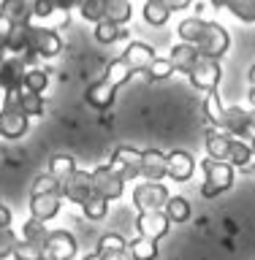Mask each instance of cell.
Listing matches in <instances>:
<instances>
[{
  "label": "cell",
  "instance_id": "cell-1",
  "mask_svg": "<svg viewBox=\"0 0 255 260\" xmlns=\"http://www.w3.org/2000/svg\"><path fill=\"white\" fill-rule=\"evenodd\" d=\"M201 168H204V184H201V195H204V198H215V195L231 190L234 174H236V168L231 166V162L207 157L201 162Z\"/></svg>",
  "mask_w": 255,
  "mask_h": 260
},
{
  "label": "cell",
  "instance_id": "cell-2",
  "mask_svg": "<svg viewBox=\"0 0 255 260\" xmlns=\"http://www.w3.org/2000/svg\"><path fill=\"white\" fill-rule=\"evenodd\" d=\"M16 95H3V109H0V138H8V141H19L30 130V119L19 111Z\"/></svg>",
  "mask_w": 255,
  "mask_h": 260
},
{
  "label": "cell",
  "instance_id": "cell-3",
  "mask_svg": "<svg viewBox=\"0 0 255 260\" xmlns=\"http://www.w3.org/2000/svg\"><path fill=\"white\" fill-rule=\"evenodd\" d=\"M171 198V192L166 190L163 182H141L133 190V203L138 209V214H147V211H163L166 203Z\"/></svg>",
  "mask_w": 255,
  "mask_h": 260
},
{
  "label": "cell",
  "instance_id": "cell-4",
  "mask_svg": "<svg viewBox=\"0 0 255 260\" xmlns=\"http://www.w3.org/2000/svg\"><path fill=\"white\" fill-rule=\"evenodd\" d=\"M228 46H231V36H228V30L217 22H207V30H204L201 41L195 44L199 54L209 57V60H220V57L228 52Z\"/></svg>",
  "mask_w": 255,
  "mask_h": 260
},
{
  "label": "cell",
  "instance_id": "cell-5",
  "mask_svg": "<svg viewBox=\"0 0 255 260\" xmlns=\"http://www.w3.org/2000/svg\"><path fill=\"white\" fill-rule=\"evenodd\" d=\"M90 176H93V192L106 198L109 203L120 201L122 195H125V182L109 168V162H106V166H98L95 171H90Z\"/></svg>",
  "mask_w": 255,
  "mask_h": 260
},
{
  "label": "cell",
  "instance_id": "cell-6",
  "mask_svg": "<svg viewBox=\"0 0 255 260\" xmlns=\"http://www.w3.org/2000/svg\"><path fill=\"white\" fill-rule=\"evenodd\" d=\"M109 168L117 174L122 182H133V179L141 176V152L133 149V146H120L114 149Z\"/></svg>",
  "mask_w": 255,
  "mask_h": 260
},
{
  "label": "cell",
  "instance_id": "cell-7",
  "mask_svg": "<svg viewBox=\"0 0 255 260\" xmlns=\"http://www.w3.org/2000/svg\"><path fill=\"white\" fill-rule=\"evenodd\" d=\"M30 52L36 57H57L63 52L60 32L49 30V27H44V24H33V30H30Z\"/></svg>",
  "mask_w": 255,
  "mask_h": 260
},
{
  "label": "cell",
  "instance_id": "cell-8",
  "mask_svg": "<svg viewBox=\"0 0 255 260\" xmlns=\"http://www.w3.org/2000/svg\"><path fill=\"white\" fill-rule=\"evenodd\" d=\"M76 255V239L71 231H49L44 241V260H73Z\"/></svg>",
  "mask_w": 255,
  "mask_h": 260
},
{
  "label": "cell",
  "instance_id": "cell-9",
  "mask_svg": "<svg viewBox=\"0 0 255 260\" xmlns=\"http://www.w3.org/2000/svg\"><path fill=\"white\" fill-rule=\"evenodd\" d=\"M193 81L195 89H201L204 95L212 92V89H217L220 79H223V65H220V60H209V57H201L199 62H195L193 73L187 76Z\"/></svg>",
  "mask_w": 255,
  "mask_h": 260
},
{
  "label": "cell",
  "instance_id": "cell-10",
  "mask_svg": "<svg viewBox=\"0 0 255 260\" xmlns=\"http://www.w3.org/2000/svg\"><path fill=\"white\" fill-rule=\"evenodd\" d=\"M60 195H63V201H71L76 206H81L93 195V176H90V171L76 168L65 182H60Z\"/></svg>",
  "mask_w": 255,
  "mask_h": 260
},
{
  "label": "cell",
  "instance_id": "cell-11",
  "mask_svg": "<svg viewBox=\"0 0 255 260\" xmlns=\"http://www.w3.org/2000/svg\"><path fill=\"white\" fill-rule=\"evenodd\" d=\"M223 130L231 138H252L255 122H252V109H242V106H228L225 109V122Z\"/></svg>",
  "mask_w": 255,
  "mask_h": 260
},
{
  "label": "cell",
  "instance_id": "cell-12",
  "mask_svg": "<svg viewBox=\"0 0 255 260\" xmlns=\"http://www.w3.org/2000/svg\"><path fill=\"white\" fill-rule=\"evenodd\" d=\"M22 57H6L3 62H0V92L3 95H16L22 89V81H24V73H27V68H24Z\"/></svg>",
  "mask_w": 255,
  "mask_h": 260
},
{
  "label": "cell",
  "instance_id": "cell-13",
  "mask_svg": "<svg viewBox=\"0 0 255 260\" xmlns=\"http://www.w3.org/2000/svg\"><path fill=\"white\" fill-rule=\"evenodd\" d=\"M63 209V195L60 190L57 192H46V195H30V217L38 219V222H49L60 214Z\"/></svg>",
  "mask_w": 255,
  "mask_h": 260
},
{
  "label": "cell",
  "instance_id": "cell-14",
  "mask_svg": "<svg viewBox=\"0 0 255 260\" xmlns=\"http://www.w3.org/2000/svg\"><path fill=\"white\" fill-rule=\"evenodd\" d=\"M166 176H171L174 182H187L193 179V171H195V157L185 149H174V152H166Z\"/></svg>",
  "mask_w": 255,
  "mask_h": 260
},
{
  "label": "cell",
  "instance_id": "cell-15",
  "mask_svg": "<svg viewBox=\"0 0 255 260\" xmlns=\"http://www.w3.org/2000/svg\"><path fill=\"white\" fill-rule=\"evenodd\" d=\"M136 228H138V233H141L144 239L158 241V239H163V236L168 233L171 222H168V217L163 214V211H147V214H138Z\"/></svg>",
  "mask_w": 255,
  "mask_h": 260
},
{
  "label": "cell",
  "instance_id": "cell-16",
  "mask_svg": "<svg viewBox=\"0 0 255 260\" xmlns=\"http://www.w3.org/2000/svg\"><path fill=\"white\" fill-rule=\"evenodd\" d=\"M122 57L128 60V65L133 68V73H147V68L155 62L158 54H155V49L150 44H144V41H130Z\"/></svg>",
  "mask_w": 255,
  "mask_h": 260
},
{
  "label": "cell",
  "instance_id": "cell-17",
  "mask_svg": "<svg viewBox=\"0 0 255 260\" xmlns=\"http://www.w3.org/2000/svg\"><path fill=\"white\" fill-rule=\"evenodd\" d=\"M117 84H114V81L111 79H98L95 81V84L93 87H90L87 89V92H84V98H87V103L90 106H93V109H111V103H114V95H117Z\"/></svg>",
  "mask_w": 255,
  "mask_h": 260
},
{
  "label": "cell",
  "instance_id": "cell-18",
  "mask_svg": "<svg viewBox=\"0 0 255 260\" xmlns=\"http://www.w3.org/2000/svg\"><path fill=\"white\" fill-rule=\"evenodd\" d=\"M166 152L160 149H144L141 152V176L144 182H160V179H166Z\"/></svg>",
  "mask_w": 255,
  "mask_h": 260
},
{
  "label": "cell",
  "instance_id": "cell-19",
  "mask_svg": "<svg viewBox=\"0 0 255 260\" xmlns=\"http://www.w3.org/2000/svg\"><path fill=\"white\" fill-rule=\"evenodd\" d=\"M171 68H174V73H185V76H190L195 62L201 60L199 49L190 46V44H177L174 49H171Z\"/></svg>",
  "mask_w": 255,
  "mask_h": 260
},
{
  "label": "cell",
  "instance_id": "cell-20",
  "mask_svg": "<svg viewBox=\"0 0 255 260\" xmlns=\"http://www.w3.org/2000/svg\"><path fill=\"white\" fill-rule=\"evenodd\" d=\"M231 144H234V138L228 136L225 130H217V127H209V130H207V152H209L212 160H223V162H228Z\"/></svg>",
  "mask_w": 255,
  "mask_h": 260
},
{
  "label": "cell",
  "instance_id": "cell-21",
  "mask_svg": "<svg viewBox=\"0 0 255 260\" xmlns=\"http://www.w3.org/2000/svg\"><path fill=\"white\" fill-rule=\"evenodd\" d=\"M30 30H33L30 22H22L14 27L11 38H8V44H6V52H11V57L30 54Z\"/></svg>",
  "mask_w": 255,
  "mask_h": 260
},
{
  "label": "cell",
  "instance_id": "cell-22",
  "mask_svg": "<svg viewBox=\"0 0 255 260\" xmlns=\"http://www.w3.org/2000/svg\"><path fill=\"white\" fill-rule=\"evenodd\" d=\"M204 30H207V19H201V16H185L182 22H179V38H182V44H190L195 46L204 36Z\"/></svg>",
  "mask_w": 255,
  "mask_h": 260
},
{
  "label": "cell",
  "instance_id": "cell-23",
  "mask_svg": "<svg viewBox=\"0 0 255 260\" xmlns=\"http://www.w3.org/2000/svg\"><path fill=\"white\" fill-rule=\"evenodd\" d=\"M204 114H207V119L212 122V127L223 130L225 106H223V101H220V92H217V89H212V92L204 95Z\"/></svg>",
  "mask_w": 255,
  "mask_h": 260
},
{
  "label": "cell",
  "instance_id": "cell-24",
  "mask_svg": "<svg viewBox=\"0 0 255 260\" xmlns=\"http://www.w3.org/2000/svg\"><path fill=\"white\" fill-rule=\"evenodd\" d=\"M73 171H76V160H73V154L68 152H57L49 157V174H52L57 182H65Z\"/></svg>",
  "mask_w": 255,
  "mask_h": 260
},
{
  "label": "cell",
  "instance_id": "cell-25",
  "mask_svg": "<svg viewBox=\"0 0 255 260\" xmlns=\"http://www.w3.org/2000/svg\"><path fill=\"white\" fill-rule=\"evenodd\" d=\"M16 103H19V111L24 114L27 119L33 117H44V95H36V92H27V89H19V95H16Z\"/></svg>",
  "mask_w": 255,
  "mask_h": 260
},
{
  "label": "cell",
  "instance_id": "cell-26",
  "mask_svg": "<svg viewBox=\"0 0 255 260\" xmlns=\"http://www.w3.org/2000/svg\"><path fill=\"white\" fill-rule=\"evenodd\" d=\"M0 14L14 24L30 22V0H0Z\"/></svg>",
  "mask_w": 255,
  "mask_h": 260
},
{
  "label": "cell",
  "instance_id": "cell-27",
  "mask_svg": "<svg viewBox=\"0 0 255 260\" xmlns=\"http://www.w3.org/2000/svg\"><path fill=\"white\" fill-rule=\"evenodd\" d=\"M163 214L168 217V222H187L190 214H193L190 201L182 198V195H171L168 203H166V209H163Z\"/></svg>",
  "mask_w": 255,
  "mask_h": 260
},
{
  "label": "cell",
  "instance_id": "cell-28",
  "mask_svg": "<svg viewBox=\"0 0 255 260\" xmlns=\"http://www.w3.org/2000/svg\"><path fill=\"white\" fill-rule=\"evenodd\" d=\"M130 16H133V6H130V0H106V19L120 24V27H125L130 22Z\"/></svg>",
  "mask_w": 255,
  "mask_h": 260
},
{
  "label": "cell",
  "instance_id": "cell-29",
  "mask_svg": "<svg viewBox=\"0 0 255 260\" xmlns=\"http://www.w3.org/2000/svg\"><path fill=\"white\" fill-rule=\"evenodd\" d=\"M141 16H144L147 24H152V27H160V24H166V22L171 19V11L160 3V0H144Z\"/></svg>",
  "mask_w": 255,
  "mask_h": 260
},
{
  "label": "cell",
  "instance_id": "cell-30",
  "mask_svg": "<svg viewBox=\"0 0 255 260\" xmlns=\"http://www.w3.org/2000/svg\"><path fill=\"white\" fill-rule=\"evenodd\" d=\"M122 38H128V30L120 27V24H114L109 19L95 24V41L98 44H117V41H122Z\"/></svg>",
  "mask_w": 255,
  "mask_h": 260
},
{
  "label": "cell",
  "instance_id": "cell-31",
  "mask_svg": "<svg viewBox=\"0 0 255 260\" xmlns=\"http://www.w3.org/2000/svg\"><path fill=\"white\" fill-rule=\"evenodd\" d=\"M46 87H49V73L41 71V68H27V73H24V81H22V89L36 92V95H44Z\"/></svg>",
  "mask_w": 255,
  "mask_h": 260
},
{
  "label": "cell",
  "instance_id": "cell-32",
  "mask_svg": "<svg viewBox=\"0 0 255 260\" xmlns=\"http://www.w3.org/2000/svg\"><path fill=\"white\" fill-rule=\"evenodd\" d=\"M128 252H130V257L133 260H155L158 257V241H152V239H136V241H130L128 244Z\"/></svg>",
  "mask_w": 255,
  "mask_h": 260
},
{
  "label": "cell",
  "instance_id": "cell-33",
  "mask_svg": "<svg viewBox=\"0 0 255 260\" xmlns=\"http://www.w3.org/2000/svg\"><path fill=\"white\" fill-rule=\"evenodd\" d=\"M81 211H84L87 219H93V222H98V219H103L106 214H109V201L101 198V195H90V198L81 203Z\"/></svg>",
  "mask_w": 255,
  "mask_h": 260
},
{
  "label": "cell",
  "instance_id": "cell-34",
  "mask_svg": "<svg viewBox=\"0 0 255 260\" xmlns=\"http://www.w3.org/2000/svg\"><path fill=\"white\" fill-rule=\"evenodd\" d=\"M225 8L231 11L239 22L255 24V0H228Z\"/></svg>",
  "mask_w": 255,
  "mask_h": 260
},
{
  "label": "cell",
  "instance_id": "cell-35",
  "mask_svg": "<svg viewBox=\"0 0 255 260\" xmlns=\"http://www.w3.org/2000/svg\"><path fill=\"white\" fill-rule=\"evenodd\" d=\"M79 16L84 22H103L106 19V0H81Z\"/></svg>",
  "mask_w": 255,
  "mask_h": 260
},
{
  "label": "cell",
  "instance_id": "cell-36",
  "mask_svg": "<svg viewBox=\"0 0 255 260\" xmlns=\"http://www.w3.org/2000/svg\"><path fill=\"white\" fill-rule=\"evenodd\" d=\"M228 162H231L234 168L250 166V162H252V149H250V144H244V141H239V138H234L231 152H228Z\"/></svg>",
  "mask_w": 255,
  "mask_h": 260
},
{
  "label": "cell",
  "instance_id": "cell-37",
  "mask_svg": "<svg viewBox=\"0 0 255 260\" xmlns=\"http://www.w3.org/2000/svg\"><path fill=\"white\" fill-rule=\"evenodd\" d=\"M14 260H44V241H19L14 249Z\"/></svg>",
  "mask_w": 255,
  "mask_h": 260
},
{
  "label": "cell",
  "instance_id": "cell-38",
  "mask_svg": "<svg viewBox=\"0 0 255 260\" xmlns=\"http://www.w3.org/2000/svg\"><path fill=\"white\" fill-rule=\"evenodd\" d=\"M133 76V68L128 65V60L125 57H117V60H111V65H109V71H106V79H111L114 84H125V81Z\"/></svg>",
  "mask_w": 255,
  "mask_h": 260
},
{
  "label": "cell",
  "instance_id": "cell-39",
  "mask_svg": "<svg viewBox=\"0 0 255 260\" xmlns=\"http://www.w3.org/2000/svg\"><path fill=\"white\" fill-rule=\"evenodd\" d=\"M128 244L122 239L120 233H103L101 239H98V255H109V252H125Z\"/></svg>",
  "mask_w": 255,
  "mask_h": 260
},
{
  "label": "cell",
  "instance_id": "cell-40",
  "mask_svg": "<svg viewBox=\"0 0 255 260\" xmlns=\"http://www.w3.org/2000/svg\"><path fill=\"white\" fill-rule=\"evenodd\" d=\"M171 73H174V68H171V60H168V57H155V62L147 68L144 76L150 79V81H163V79H168Z\"/></svg>",
  "mask_w": 255,
  "mask_h": 260
},
{
  "label": "cell",
  "instance_id": "cell-41",
  "mask_svg": "<svg viewBox=\"0 0 255 260\" xmlns=\"http://www.w3.org/2000/svg\"><path fill=\"white\" fill-rule=\"evenodd\" d=\"M46 225L44 222H38V219H24V225H22V239L24 241H46Z\"/></svg>",
  "mask_w": 255,
  "mask_h": 260
},
{
  "label": "cell",
  "instance_id": "cell-42",
  "mask_svg": "<svg viewBox=\"0 0 255 260\" xmlns=\"http://www.w3.org/2000/svg\"><path fill=\"white\" fill-rule=\"evenodd\" d=\"M57 11L52 0H30V22L38 24V19H49Z\"/></svg>",
  "mask_w": 255,
  "mask_h": 260
},
{
  "label": "cell",
  "instance_id": "cell-43",
  "mask_svg": "<svg viewBox=\"0 0 255 260\" xmlns=\"http://www.w3.org/2000/svg\"><path fill=\"white\" fill-rule=\"evenodd\" d=\"M57 190H60V182H57L52 174H44V176H38L36 182H33L30 195H46V192H57Z\"/></svg>",
  "mask_w": 255,
  "mask_h": 260
},
{
  "label": "cell",
  "instance_id": "cell-44",
  "mask_svg": "<svg viewBox=\"0 0 255 260\" xmlns=\"http://www.w3.org/2000/svg\"><path fill=\"white\" fill-rule=\"evenodd\" d=\"M16 244H19V239H16V233L11 231V228H6V231H0V260L3 257H11Z\"/></svg>",
  "mask_w": 255,
  "mask_h": 260
},
{
  "label": "cell",
  "instance_id": "cell-45",
  "mask_svg": "<svg viewBox=\"0 0 255 260\" xmlns=\"http://www.w3.org/2000/svg\"><path fill=\"white\" fill-rule=\"evenodd\" d=\"M14 27H16V24H14L11 19H6L3 14H0V49H6V44H8V38H11Z\"/></svg>",
  "mask_w": 255,
  "mask_h": 260
},
{
  "label": "cell",
  "instance_id": "cell-46",
  "mask_svg": "<svg viewBox=\"0 0 255 260\" xmlns=\"http://www.w3.org/2000/svg\"><path fill=\"white\" fill-rule=\"evenodd\" d=\"M160 3L166 6L171 14H174V11H185V8H190L193 0H160Z\"/></svg>",
  "mask_w": 255,
  "mask_h": 260
},
{
  "label": "cell",
  "instance_id": "cell-47",
  "mask_svg": "<svg viewBox=\"0 0 255 260\" xmlns=\"http://www.w3.org/2000/svg\"><path fill=\"white\" fill-rule=\"evenodd\" d=\"M52 3H54L57 11L68 14V11H73V8H79V6H81V0H52Z\"/></svg>",
  "mask_w": 255,
  "mask_h": 260
},
{
  "label": "cell",
  "instance_id": "cell-48",
  "mask_svg": "<svg viewBox=\"0 0 255 260\" xmlns=\"http://www.w3.org/2000/svg\"><path fill=\"white\" fill-rule=\"evenodd\" d=\"M6 228H11V211L6 203H0V231H6Z\"/></svg>",
  "mask_w": 255,
  "mask_h": 260
},
{
  "label": "cell",
  "instance_id": "cell-49",
  "mask_svg": "<svg viewBox=\"0 0 255 260\" xmlns=\"http://www.w3.org/2000/svg\"><path fill=\"white\" fill-rule=\"evenodd\" d=\"M101 260H133L130 257V252H109V255H101Z\"/></svg>",
  "mask_w": 255,
  "mask_h": 260
},
{
  "label": "cell",
  "instance_id": "cell-50",
  "mask_svg": "<svg viewBox=\"0 0 255 260\" xmlns=\"http://www.w3.org/2000/svg\"><path fill=\"white\" fill-rule=\"evenodd\" d=\"M225 3H228V0H209L212 8H225Z\"/></svg>",
  "mask_w": 255,
  "mask_h": 260
},
{
  "label": "cell",
  "instance_id": "cell-51",
  "mask_svg": "<svg viewBox=\"0 0 255 260\" xmlns=\"http://www.w3.org/2000/svg\"><path fill=\"white\" fill-rule=\"evenodd\" d=\"M81 260H101V255H98V252H90V255H84Z\"/></svg>",
  "mask_w": 255,
  "mask_h": 260
},
{
  "label": "cell",
  "instance_id": "cell-52",
  "mask_svg": "<svg viewBox=\"0 0 255 260\" xmlns=\"http://www.w3.org/2000/svg\"><path fill=\"white\" fill-rule=\"evenodd\" d=\"M250 109H255V87H250Z\"/></svg>",
  "mask_w": 255,
  "mask_h": 260
},
{
  "label": "cell",
  "instance_id": "cell-53",
  "mask_svg": "<svg viewBox=\"0 0 255 260\" xmlns=\"http://www.w3.org/2000/svg\"><path fill=\"white\" fill-rule=\"evenodd\" d=\"M250 87H255V65L250 68Z\"/></svg>",
  "mask_w": 255,
  "mask_h": 260
},
{
  "label": "cell",
  "instance_id": "cell-54",
  "mask_svg": "<svg viewBox=\"0 0 255 260\" xmlns=\"http://www.w3.org/2000/svg\"><path fill=\"white\" fill-rule=\"evenodd\" d=\"M250 149H252V154H255V133H252V138H250Z\"/></svg>",
  "mask_w": 255,
  "mask_h": 260
},
{
  "label": "cell",
  "instance_id": "cell-55",
  "mask_svg": "<svg viewBox=\"0 0 255 260\" xmlns=\"http://www.w3.org/2000/svg\"><path fill=\"white\" fill-rule=\"evenodd\" d=\"M252 122H255V109H252Z\"/></svg>",
  "mask_w": 255,
  "mask_h": 260
},
{
  "label": "cell",
  "instance_id": "cell-56",
  "mask_svg": "<svg viewBox=\"0 0 255 260\" xmlns=\"http://www.w3.org/2000/svg\"><path fill=\"white\" fill-rule=\"evenodd\" d=\"M0 101H3V92H0Z\"/></svg>",
  "mask_w": 255,
  "mask_h": 260
}]
</instances>
